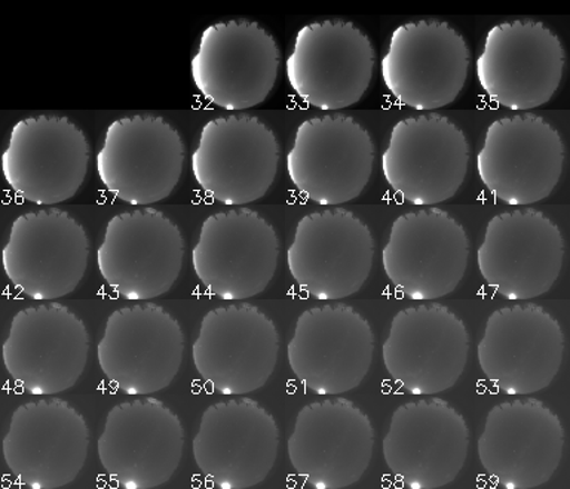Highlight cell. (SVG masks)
Wrapping results in <instances>:
<instances>
[{
	"label": "cell",
	"instance_id": "obj_1",
	"mask_svg": "<svg viewBox=\"0 0 570 489\" xmlns=\"http://www.w3.org/2000/svg\"><path fill=\"white\" fill-rule=\"evenodd\" d=\"M376 52L354 22L333 18L297 31L285 71L293 92L323 111L347 109L372 83Z\"/></svg>",
	"mask_w": 570,
	"mask_h": 489
},
{
	"label": "cell",
	"instance_id": "obj_2",
	"mask_svg": "<svg viewBox=\"0 0 570 489\" xmlns=\"http://www.w3.org/2000/svg\"><path fill=\"white\" fill-rule=\"evenodd\" d=\"M281 52L256 21L226 20L207 27L190 61L191 80L204 100L227 111L253 109L278 79Z\"/></svg>",
	"mask_w": 570,
	"mask_h": 489
},
{
	"label": "cell",
	"instance_id": "obj_3",
	"mask_svg": "<svg viewBox=\"0 0 570 489\" xmlns=\"http://www.w3.org/2000/svg\"><path fill=\"white\" fill-rule=\"evenodd\" d=\"M471 52L449 22L416 20L392 31L381 71L399 104L432 111L452 104L465 87Z\"/></svg>",
	"mask_w": 570,
	"mask_h": 489
},
{
	"label": "cell",
	"instance_id": "obj_4",
	"mask_svg": "<svg viewBox=\"0 0 570 489\" xmlns=\"http://www.w3.org/2000/svg\"><path fill=\"white\" fill-rule=\"evenodd\" d=\"M566 52L559 36L541 21L499 22L485 34L476 79L485 96L512 111L538 109L563 79Z\"/></svg>",
	"mask_w": 570,
	"mask_h": 489
},
{
	"label": "cell",
	"instance_id": "obj_5",
	"mask_svg": "<svg viewBox=\"0 0 570 489\" xmlns=\"http://www.w3.org/2000/svg\"><path fill=\"white\" fill-rule=\"evenodd\" d=\"M185 158V142L167 120L154 114L124 116L106 129L97 172L116 199L147 207L173 193Z\"/></svg>",
	"mask_w": 570,
	"mask_h": 489
},
{
	"label": "cell",
	"instance_id": "obj_6",
	"mask_svg": "<svg viewBox=\"0 0 570 489\" xmlns=\"http://www.w3.org/2000/svg\"><path fill=\"white\" fill-rule=\"evenodd\" d=\"M374 144L351 116H315L298 124L287 154V172L298 193L321 207L358 198L372 177Z\"/></svg>",
	"mask_w": 570,
	"mask_h": 489
},
{
	"label": "cell",
	"instance_id": "obj_7",
	"mask_svg": "<svg viewBox=\"0 0 570 489\" xmlns=\"http://www.w3.org/2000/svg\"><path fill=\"white\" fill-rule=\"evenodd\" d=\"M468 164L465 133L445 116L430 111L395 123L382 154L387 184L416 207L452 199L465 181Z\"/></svg>",
	"mask_w": 570,
	"mask_h": 489
},
{
	"label": "cell",
	"instance_id": "obj_8",
	"mask_svg": "<svg viewBox=\"0 0 570 489\" xmlns=\"http://www.w3.org/2000/svg\"><path fill=\"white\" fill-rule=\"evenodd\" d=\"M279 158L274 131L256 116H220L200 129L191 172L209 198L227 207H243L267 193Z\"/></svg>",
	"mask_w": 570,
	"mask_h": 489
},
{
	"label": "cell",
	"instance_id": "obj_9",
	"mask_svg": "<svg viewBox=\"0 0 570 489\" xmlns=\"http://www.w3.org/2000/svg\"><path fill=\"white\" fill-rule=\"evenodd\" d=\"M563 164L559 131L534 113L494 120L476 156V171L485 189L511 207L547 199L559 184Z\"/></svg>",
	"mask_w": 570,
	"mask_h": 489
},
{
	"label": "cell",
	"instance_id": "obj_10",
	"mask_svg": "<svg viewBox=\"0 0 570 489\" xmlns=\"http://www.w3.org/2000/svg\"><path fill=\"white\" fill-rule=\"evenodd\" d=\"M278 260L274 226L244 207L209 216L191 251L196 278L212 296L226 301L247 300L265 291Z\"/></svg>",
	"mask_w": 570,
	"mask_h": 489
},
{
	"label": "cell",
	"instance_id": "obj_11",
	"mask_svg": "<svg viewBox=\"0 0 570 489\" xmlns=\"http://www.w3.org/2000/svg\"><path fill=\"white\" fill-rule=\"evenodd\" d=\"M185 239L171 218L141 207L107 222L97 251L101 278L125 300L164 296L180 276Z\"/></svg>",
	"mask_w": 570,
	"mask_h": 489
},
{
	"label": "cell",
	"instance_id": "obj_12",
	"mask_svg": "<svg viewBox=\"0 0 570 489\" xmlns=\"http://www.w3.org/2000/svg\"><path fill=\"white\" fill-rule=\"evenodd\" d=\"M470 239L444 209L425 207L392 222L382 252L387 279L404 297L432 301L449 296L465 276Z\"/></svg>",
	"mask_w": 570,
	"mask_h": 489
},
{
	"label": "cell",
	"instance_id": "obj_13",
	"mask_svg": "<svg viewBox=\"0 0 570 489\" xmlns=\"http://www.w3.org/2000/svg\"><path fill=\"white\" fill-rule=\"evenodd\" d=\"M89 158L87 136L69 118L30 116L9 132L2 171L13 193L27 202L49 207L78 193L87 177Z\"/></svg>",
	"mask_w": 570,
	"mask_h": 489
},
{
	"label": "cell",
	"instance_id": "obj_14",
	"mask_svg": "<svg viewBox=\"0 0 570 489\" xmlns=\"http://www.w3.org/2000/svg\"><path fill=\"white\" fill-rule=\"evenodd\" d=\"M88 260L87 231L60 208L22 213L12 222L2 251L9 282L36 301H52L73 292Z\"/></svg>",
	"mask_w": 570,
	"mask_h": 489
},
{
	"label": "cell",
	"instance_id": "obj_15",
	"mask_svg": "<svg viewBox=\"0 0 570 489\" xmlns=\"http://www.w3.org/2000/svg\"><path fill=\"white\" fill-rule=\"evenodd\" d=\"M2 353L9 377L27 393H62L87 367V327L60 302L30 306L13 316Z\"/></svg>",
	"mask_w": 570,
	"mask_h": 489
},
{
	"label": "cell",
	"instance_id": "obj_16",
	"mask_svg": "<svg viewBox=\"0 0 570 489\" xmlns=\"http://www.w3.org/2000/svg\"><path fill=\"white\" fill-rule=\"evenodd\" d=\"M185 336L163 306L141 301L115 310L97 347L107 380L131 396L167 389L180 371Z\"/></svg>",
	"mask_w": 570,
	"mask_h": 489
},
{
	"label": "cell",
	"instance_id": "obj_17",
	"mask_svg": "<svg viewBox=\"0 0 570 489\" xmlns=\"http://www.w3.org/2000/svg\"><path fill=\"white\" fill-rule=\"evenodd\" d=\"M191 355L196 371L213 390L226 396L253 393L275 371L278 329L257 306L232 302L204 316Z\"/></svg>",
	"mask_w": 570,
	"mask_h": 489
},
{
	"label": "cell",
	"instance_id": "obj_18",
	"mask_svg": "<svg viewBox=\"0 0 570 489\" xmlns=\"http://www.w3.org/2000/svg\"><path fill=\"white\" fill-rule=\"evenodd\" d=\"M373 260L374 239L368 226L350 209L337 207L303 217L287 252L293 279L321 301L358 292Z\"/></svg>",
	"mask_w": 570,
	"mask_h": 489
},
{
	"label": "cell",
	"instance_id": "obj_19",
	"mask_svg": "<svg viewBox=\"0 0 570 489\" xmlns=\"http://www.w3.org/2000/svg\"><path fill=\"white\" fill-rule=\"evenodd\" d=\"M382 353L387 373L409 393H443L465 371L470 333L448 306L425 301L394 316Z\"/></svg>",
	"mask_w": 570,
	"mask_h": 489
},
{
	"label": "cell",
	"instance_id": "obj_20",
	"mask_svg": "<svg viewBox=\"0 0 570 489\" xmlns=\"http://www.w3.org/2000/svg\"><path fill=\"white\" fill-rule=\"evenodd\" d=\"M185 429L163 400L140 396L107 413L98 439L102 469L124 489H154L180 466Z\"/></svg>",
	"mask_w": 570,
	"mask_h": 489
},
{
	"label": "cell",
	"instance_id": "obj_21",
	"mask_svg": "<svg viewBox=\"0 0 570 489\" xmlns=\"http://www.w3.org/2000/svg\"><path fill=\"white\" fill-rule=\"evenodd\" d=\"M88 448L87 421L60 398L20 405L3 438L8 470L30 489H58L73 482L87 461Z\"/></svg>",
	"mask_w": 570,
	"mask_h": 489
},
{
	"label": "cell",
	"instance_id": "obj_22",
	"mask_svg": "<svg viewBox=\"0 0 570 489\" xmlns=\"http://www.w3.org/2000/svg\"><path fill=\"white\" fill-rule=\"evenodd\" d=\"M288 363L306 390L336 396L356 389L372 367L374 333L345 302H327L298 316Z\"/></svg>",
	"mask_w": 570,
	"mask_h": 489
},
{
	"label": "cell",
	"instance_id": "obj_23",
	"mask_svg": "<svg viewBox=\"0 0 570 489\" xmlns=\"http://www.w3.org/2000/svg\"><path fill=\"white\" fill-rule=\"evenodd\" d=\"M564 260L559 226L542 211L519 208L494 216L485 226L476 261L490 288L511 301L550 291Z\"/></svg>",
	"mask_w": 570,
	"mask_h": 489
},
{
	"label": "cell",
	"instance_id": "obj_24",
	"mask_svg": "<svg viewBox=\"0 0 570 489\" xmlns=\"http://www.w3.org/2000/svg\"><path fill=\"white\" fill-rule=\"evenodd\" d=\"M468 449L465 418L434 396L396 408L383 439L387 469L410 489L448 487L465 466Z\"/></svg>",
	"mask_w": 570,
	"mask_h": 489
},
{
	"label": "cell",
	"instance_id": "obj_25",
	"mask_svg": "<svg viewBox=\"0 0 570 489\" xmlns=\"http://www.w3.org/2000/svg\"><path fill=\"white\" fill-rule=\"evenodd\" d=\"M563 355L559 320L534 302L494 310L479 345L481 371L497 389L512 396L547 389L560 371Z\"/></svg>",
	"mask_w": 570,
	"mask_h": 489
},
{
	"label": "cell",
	"instance_id": "obj_26",
	"mask_svg": "<svg viewBox=\"0 0 570 489\" xmlns=\"http://www.w3.org/2000/svg\"><path fill=\"white\" fill-rule=\"evenodd\" d=\"M278 449L274 416L244 396L205 409L194 439L196 466L220 489L257 487L274 469Z\"/></svg>",
	"mask_w": 570,
	"mask_h": 489
},
{
	"label": "cell",
	"instance_id": "obj_27",
	"mask_svg": "<svg viewBox=\"0 0 570 489\" xmlns=\"http://www.w3.org/2000/svg\"><path fill=\"white\" fill-rule=\"evenodd\" d=\"M374 429L352 400L327 398L298 411L288 439L293 469L315 489H343L358 482L372 461Z\"/></svg>",
	"mask_w": 570,
	"mask_h": 489
},
{
	"label": "cell",
	"instance_id": "obj_28",
	"mask_svg": "<svg viewBox=\"0 0 570 489\" xmlns=\"http://www.w3.org/2000/svg\"><path fill=\"white\" fill-rule=\"evenodd\" d=\"M563 449L559 416L534 398L494 405L479 439L481 466L505 489L542 487L559 469Z\"/></svg>",
	"mask_w": 570,
	"mask_h": 489
}]
</instances>
